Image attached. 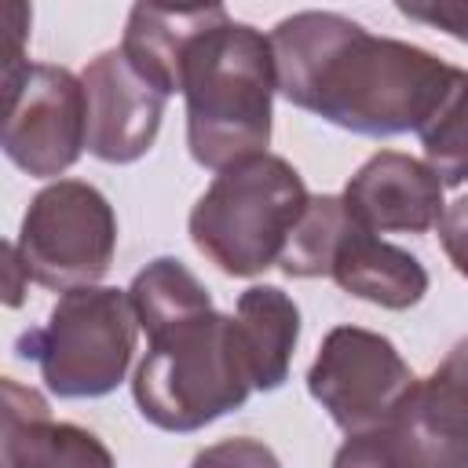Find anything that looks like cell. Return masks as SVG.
<instances>
[{
  "label": "cell",
  "mask_w": 468,
  "mask_h": 468,
  "mask_svg": "<svg viewBox=\"0 0 468 468\" xmlns=\"http://www.w3.org/2000/svg\"><path fill=\"white\" fill-rule=\"evenodd\" d=\"M274 91L355 135L420 132L464 99V69L431 51L377 37L336 11H296L267 37Z\"/></svg>",
  "instance_id": "1"
},
{
  "label": "cell",
  "mask_w": 468,
  "mask_h": 468,
  "mask_svg": "<svg viewBox=\"0 0 468 468\" xmlns=\"http://www.w3.org/2000/svg\"><path fill=\"white\" fill-rule=\"evenodd\" d=\"M132 395L161 431H197L252 395L234 318L216 307L146 333Z\"/></svg>",
  "instance_id": "3"
},
{
  "label": "cell",
  "mask_w": 468,
  "mask_h": 468,
  "mask_svg": "<svg viewBox=\"0 0 468 468\" xmlns=\"http://www.w3.org/2000/svg\"><path fill=\"white\" fill-rule=\"evenodd\" d=\"M128 292V303H132V314H135V325L143 333H154L168 322H179L186 314H197V311H208L212 307V296L208 289L197 282V274L176 260V256H157L150 260L135 278L132 285L124 289Z\"/></svg>",
  "instance_id": "15"
},
{
  "label": "cell",
  "mask_w": 468,
  "mask_h": 468,
  "mask_svg": "<svg viewBox=\"0 0 468 468\" xmlns=\"http://www.w3.org/2000/svg\"><path fill=\"white\" fill-rule=\"evenodd\" d=\"M325 278H333L344 292L369 300L377 307H388V311H406L420 303V296L428 292L424 263L413 252L369 234L358 219L340 238Z\"/></svg>",
  "instance_id": "12"
},
{
  "label": "cell",
  "mask_w": 468,
  "mask_h": 468,
  "mask_svg": "<svg viewBox=\"0 0 468 468\" xmlns=\"http://www.w3.org/2000/svg\"><path fill=\"white\" fill-rule=\"evenodd\" d=\"M333 468H395V464H391L377 428H369V431H355L344 439V446L333 457Z\"/></svg>",
  "instance_id": "21"
},
{
  "label": "cell",
  "mask_w": 468,
  "mask_h": 468,
  "mask_svg": "<svg viewBox=\"0 0 468 468\" xmlns=\"http://www.w3.org/2000/svg\"><path fill=\"white\" fill-rule=\"evenodd\" d=\"M15 249L26 274L44 289L69 292L95 285L117 249L113 205L91 183L55 179L33 194Z\"/></svg>",
  "instance_id": "6"
},
{
  "label": "cell",
  "mask_w": 468,
  "mask_h": 468,
  "mask_svg": "<svg viewBox=\"0 0 468 468\" xmlns=\"http://www.w3.org/2000/svg\"><path fill=\"white\" fill-rule=\"evenodd\" d=\"M234 333L245 355L252 391H274L289 377L300 340V307L278 285H249L238 296Z\"/></svg>",
  "instance_id": "14"
},
{
  "label": "cell",
  "mask_w": 468,
  "mask_h": 468,
  "mask_svg": "<svg viewBox=\"0 0 468 468\" xmlns=\"http://www.w3.org/2000/svg\"><path fill=\"white\" fill-rule=\"evenodd\" d=\"M135 329L124 289L84 285L62 292L48 322L26 329L15 351L37 362L40 380L58 399H102L132 366Z\"/></svg>",
  "instance_id": "5"
},
{
  "label": "cell",
  "mask_w": 468,
  "mask_h": 468,
  "mask_svg": "<svg viewBox=\"0 0 468 468\" xmlns=\"http://www.w3.org/2000/svg\"><path fill=\"white\" fill-rule=\"evenodd\" d=\"M29 29H33V7L22 0H0V117L15 102L26 73H29Z\"/></svg>",
  "instance_id": "18"
},
{
  "label": "cell",
  "mask_w": 468,
  "mask_h": 468,
  "mask_svg": "<svg viewBox=\"0 0 468 468\" xmlns=\"http://www.w3.org/2000/svg\"><path fill=\"white\" fill-rule=\"evenodd\" d=\"M179 91L186 99V146L201 168L223 172L267 154L274 58L256 26L223 15L194 37L179 66Z\"/></svg>",
  "instance_id": "2"
},
{
  "label": "cell",
  "mask_w": 468,
  "mask_h": 468,
  "mask_svg": "<svg viewBox=\"0 0 468 468\" xmlns=\"http://www.w3.org/2000/svg\"><path fill=\"white\" fill-rule=\"evenodd\" d=\"M40 417H51L48 399L29 384L0 377V468H7V457H11V446L18 442V435Z\"/></svg>",
  "instance_id": "19"
},
{
  "label": "cell",
  "mask_w": 468,
  "mask_h": 468,
  "mask_svg": "<svg viewBox=\"0 0 468 468\" xmlns=\"http://www.w3.org/2000/svg\"><path fill=\"white\" fill-rule=\"evenodd\" d=\"M80 88L88 154L106 165L139 161L161 132L165 95L128 66L121 48L95 55L80 73Z\"/></svg>",
  "instance_id": "10"
},
{
  "label": "cell",
  "mask_w": 468,
  "mask_h": 468,
  "mask_svg": "<svg viewBox=\"0 0 468 468\" xmlns=\"http://www.w3.org/2000/svg\"><path fill=\"white\" fill-rule=\"evenodd\" d=\"M0 150L26 176H62L84 150V88L66 66H29L15 102L0 117Z\"/></svg>",
  "instance_id": "8"
},
{
  "label": "cell",
  "mask_w": 468,
  "mask_h": 468,
  "mask_svg": "<svg viewBox=\"0 0 468 468\" xmlns=\"http://www.w3.org/2000/svg\"><path fill=\"white\" fill-rule=\"evenodd\" d=\"M446 186L431 165L402 154L380 150L373 154L344 186L340 201L369 234H424L442 223Z\"/></svg>",
  "instance_id": "11"
},
{
  "label": "cell",
  "mask_w": 468,
  "mask_h": 468,
  "mask_svg": "<svg viewBox=\"0 0 468 468\" xmlns=\"http://www.w3.org/2000/svg\"><path fill=\"white\" fill-rule=\"evenodd\" d=\"M190 468H282V461L274 457V450L267 442L234 435V439H219V442L197 450Z\"/></svg>",
  "instance_id": "20"
},
{
  "label": "cell",
  "mask_w": 468,
  "mask_h": 468,
  "mask_svg": "<svg viewBox=\"0 0 468 468\" xmlns=\"http://www.w3.org/2000/svg\"><path fill=\"white\" fill-rule=\"evenodd\" d=\"M307 197L303 176L285 157L256 154L216 172L190 208V241L223 274L252 278L278 263Z\"/></svg>",
  "instance_id": "4"
},
{
  "label": "cell",
  "mask_w": 468,
  "mask_h": 468,
  "mask_svg": "<svg viewBox=\"0 0 468 468\" xmlns=\"http://www.w3.org/2000/svg\"><path fill=\"white\" fill-rule=\"evenodd\" d=\"M227 7H157V4H135L128 11L121 55L128 66L154 84L165 99L179 91V66L194 37H201L216 18H223Z\"/></svg>",
  "instance_id": "13"
},
{
  "label": "cell",
  "mask_w": 468,
  "mask_h": 468,
  "mask_svg": "<svg viewBox=\"0 0 468 468\" xmlns=\"http://www.w3.org/2000/svg\"><path fill=\"white\" fill-rule=\"evenodd\" d=\"M7 468H113V453L95 431L40 417L11 446Z\"/></svg>",
  "instance_id": "17"
},
{
  "label": "cell",
  "mask_w": 468,
  "mask_h": 468,
  "mask_svg": "<svg viewBox=\"0 0 468 468\" xmlns=\"http://www.w3.org/2000/svg\"><path fill=\"white\" fill-rule=\"evenodd\" d=\"M26 267L18 260V249L0 238V307H22L26 303Z\"/></svg>",
  "instance_id": "22"
},
{
  "label": "cell",
  "mask_w": 468,
  "mask_h": 468,
  "mask_svg": "<svg viewBox=\"0 0 468 468\" xmlns=\"http://www.w3.org/2000/svg\"><path fill=\"white\" fill-rule=\"evenodd\" d=\"M413 384V369L399 347L362 325H336L325 333L311 369L307 391L347 435L377 428Z\"/></svg>",
  "instance_id": "7"
},
{
  "label": "cell",
  "mask_w": 468,
  "mask_h": 468,
  "mask_svg": "<svg viewBox=\"0 0 468 468\" xmlns=\"http://www.w3.org/2000/svg\"><path fill=\"white\" fill-rule=\"evenodd\" d=\"M355 216L340 201V194H318L307 197L296 227L285 238V249L278 256V267L289 278H322L329 271V260L340 245V238L351 230Z\"/></svg>",
  "instance_id": "16"
},
{
  "label": "cell",
  "mask_w": 468,
  "mask_h": 468,
  "mask_svg": "<svg viewBox=\"0 0 468 468\" xmlns=\"http://www.w3.org/2000/svg\"><path fill=\"white\" fill-rule=\"evenodd\" d=\"M464 380V344L428 377H413L395 410L377 424L395 468H468Z\"/></svg>",
  "instance_id": "9"
}]
</instances>
